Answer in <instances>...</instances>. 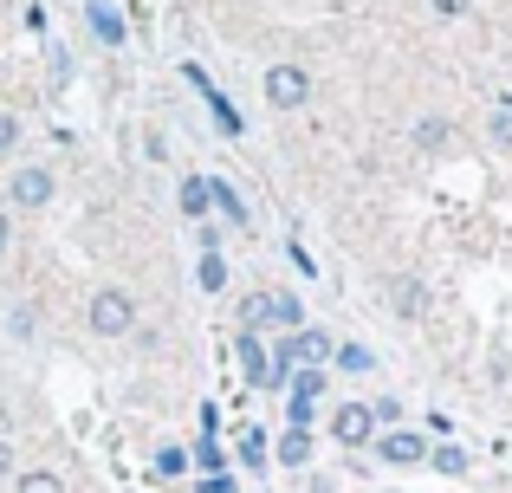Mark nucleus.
<instances>
[{
    "label": "nucleus",
    "mask_w": 512,
    "mask_h": 493,
    "mask_svg": "<svg viewBox=\"0 0 512 493\" xmlns=\"http://www.w3.org/2000/svg\"><path fill=\"white\" fill-rule=\"evenodd\" d=\"M175 202H182V215H188V221H208V215H214V208H208V176H182Z\"/></svg>",
    "instance_id": "f8f14e48"
},
{
    "label": "nucleus",
    "mask_w": 512,
    "mask_h": 493,
    "mask_svg": "<svg viewBox=\"0 0 512 493\" xmlns=\"http://www.w3.org/2000/svg\"><path fill=\"white\" fill-rule=\"evenodd\" d=\"M415 143H422V150H441V143H448V117H422V124H415Z\"/></svg>",
    "instance_id": "5701e85b"
},
{
    "label": "nucleus",
    "mask_w": 512,
    "mask_h": 493,
    "mask_svg": "<svg viewBox=\"0 0 512 493\" xmlns=\"http://www.w3.org/2000/svg\"><path fill=\"white\" fill-rule=\"evenodd\" d=\"M195 493H240V487L227 481V474H201V487H195Z\"/></svg>",
    "instance_id": "2f4dec72"
},
{
    "label": "nucleus",
    "mask_w": 512,
    "mask_h": 493,
    "mask_svg": "<svg viewBox=\"0 0 512 493\" xmlns=\"http://www.w3.org/2000/svg\"><path fill=\"white\" fill-rule=\"evenodd\" d=\"M208 208L227 221V228H247V202H240V189L227 176H208Z\"/></svg>",
    "instance_id": "6e6552de"
},
{
    "label": "nucleus",
    "mask_w": 512,
    "mask_h": 493,
    "mask_svg": "<svg viewBox=\"0 0 512 493\" xmlns=\"http://www.w3.org/2000/svg\"><path fill=\"white\" fill-rule=\"evenodd\" d=\"M389 305H396L402 318H422V279H396V286H389Z\"/></svg>",
    "instance_id": "f3484780"
},
{
    "label": "nucleus",
    "mask_w": 512,
    "mask_h": 493,
    "mask_svg": "<svg viewBox=\"0 0 512 493\" xmlns=\"http://www.w3.org/2000/svg\"><path fill=\"white\" fill-rule=\"evenodd\" d=\"M318 403H305V396H286V429H312Z\"/></svg>",
    "instance_id": "b1692460"
},
{
    "label": "nucleus",
    "mask_w": 512,
    "mask_h": 493,
    "mask_svg": "<svg viewBox=\"0 0 512 493\" xmlns=\"http://www.w3.org/2000/svg\"><path fill=\"white\" fill-rule=\"evenodd\" d=\"M273 461L279 468H305V461H312V429H286L279 448H273Z\"/></svg>",
    "instance_id": "9b49d317"
},
{
    "label": "nucleus",
    "mask_w": 512,
    "mask_h": 493,
    "mask_svg": "<svg viewBox=\"0 0 512 493\" xmlns=\"http://www.w3.org/2000/svg\"><path fill=\"white\" fill-rule=\"evenodd\" d=\"M195 468L201 474H227V455H221V442H214V435H201V442H195Z\"/></svg>",
    "instance_id": "4be33fe9"
},
{
    "label": "nucleus",
    "mask_w": 512,
    "mask_h": 493,
    "mask_svg": "<svg viewBox=\"0 0 512 493\" xmlns=\"http://www.w3.org/2000/svg\"><path fill=\"white\" fill-rule=\"evenodd\" d=\"M370 448H376L383 468H415V461H428V435H415V429H383V435H370Z\"/></svg>",
    "instance_id": "7ed1b4c3"
},
{
    "label": "nucleus",
    "mask_w": 512,
    "mask_h": 493,
    "mask_svg": "<svg viewBox=\"0 0 512 493\" xmlns=\"http://www.w3.org/2000/svg\"><path fill=\"white\" fill-rule=\"evenodd\" d=\"M195 279H201V292H227V260H221V253H201Z\"/></svg>",
    "instance_id": "aec40b11"
},
{
    "label": "nucleus",
    "mask_w": 512,
    "mask_h": 493,
    "mask_svg": "<svg viewBox=\"0 0 512 493\" xmlns=\"http://www.w3.org/2000/svg\"><path fill=\"white\" fill-rule=\"evenodd\" d=\"M13 143H20V117H7V111H0V156H7Z\"/></svg>",
    "instance_id": "c756f323"
},
{
    "label": "nucleus",
    "mask_w": 512,
    "mask_h": 493,
    "mask_svg": "<svg viewBox=\"0 0 512 493\" xmlns=\"http://www.w3.org/2000/svg\"><path fill=\"white\" fill-rule=\"evenodd\" d=\"M85 20H91V33H98V46H111V52L130 39L124 13H117V7H104V0H85Z\"/></svg>",
    "instance_id": "0eeeda50"
},
{
    "label": "nucleus",
    "mask_w": 512,
    "mask_h": 493,
    "mask_svg": "<svg viewBox=\"0 0 512 493\" xmlns=\"http://www.w3.org/2000/svg\"><path fill=\"white\" fill-rule=\"evenodd\" d=\"M428 7H435V13H441V20H461V13H467V7H474V0H428Z\"/></svg>",
    "instance_id": "7c9ffc66"
},
{
    "label": "nucleus",
    "mask_w": 512,
    "mask_h": 493,
    "mask_svg": "<svg viewBox=\"0 0 512 493\" xmlns=\"http://www.w3.org/2000/svg\"><path fill=\"white\" fill-rule=\"evenodd\" d=\"M493 137H500V143H512V111H500V117H493Z\"/></svg>",
    "instance_id": "473e14b6"
},
{
    "label": "nucleus",
    "mask_w": 512,
    "mask_h": 493,
    "mask_svg": "<svg viewBox=\"0 0 512 493\" xmlns=\"http://www.w3.org/2000/svg\"><path fill=\"white\" fill-rule=\"evenodd\" d=\"M156 474H163V481L188 474V448H163V455H156Z\"/></svg>",
    "instance_id": "393cba45"
},
{
    "label": "nucleus",
    "mask_w": 512,
    "mask_h": 493,
    "mask_svg": "<svg viewBox=\"0 0 512 493\" xmlns=\"http://www.w3.org/2000/svg\"><path fill=\"white\" fill-rule=\"evenodd\" d=\"M240 331H273V292H247V305H240Z\"/></svg>",
    "instance_id": "4468645a"
},
{
    "label": "nucleus",
    "mask_w": 512,
    "mask_h": 493,
    "mask_svg": "<svg viewBox=\"0 0 512 493\" xmlns=\"http://www.w3.org/2000/svg\"><path fill=\"white\" fill-rule=\"evenodd\" d=\"M13 493H65V481L52 468H20L13 474Z\"/></svg>",
    "instance_id": "dca6fc26"
},
{
    "label": "nucleus",
    "mask_w": 512,
    "mask_h": 493,
    "mask_svg": "<svg viewBox=\"0 0 512 493\" xmlns=\"http://www.w3.org/2000/svg\"><path fill=\"white\" fill-rule=\"evenodd\" d=\"M305 98H312V72H305V65H273V72H266V104H273V111H299Z\"/></svg>",
    "instance_id": "20e7f679"
},
{
    "label": "nucleus",
    "mask_w": 512,
    "mask_h": 493,
    "mask_svg": "<svg viewBox=\"0 0 512 493\" xmlns=\"http://www.w3.org/2000/svg\"><path fill=\"white\" fill-rule=\"evenodd\" d=\"M286 260H292V266H299V279H312V273H318V260H312V253H305L299 241H292V247H286Z\"/></svg>",
    "instance_id": "cd10ccee"
},
{
    "label": "nucleus",
    "mask_w": 512,
    "mask_h": 493,
    "mask_svg": "<svg viewBox=\"0 0 512 493\" xmlns=\"http://www.w3.org/2000/svg\"><path fill=\"white\" fill-rule=\"evenodd\" d=\"M292 357H299V364H318V370H325V364H331V331L299 325V331H292Z\"/></svg>",
    "instance_id": "1a4fd4ad"
},
{
    "label": "nucleus",
    "mask_w": 512,
    "mask_h": 493,
    "mask_svg": "<svg viewBox=\"0 0 512 493\" xmlns=\"http://www.w3.org/2000/svg\"><path fill=\"white\" fill-rule=\"evenodd\" d=\"M286 390H292V396H305V403H318V396L331 390V377H325L318 364H299V370H292V383H286Z\"/></svg>",
    "instance_id": "2eb2a0df"
},
{
    "label": "nucleus",
    "mask_w": 512,
    "mask_h": 493,
    "mask_svg": "<svg viewBox=\"0 0 512 493\" xmlns=\"http://www.w3.org/2000/svg\"><path fill=\"white\" fill-rule=\"evenodd\" d=\"M195 241H201V253H221V228H214V221H195Z\"/></svg>",
    "instance_id": "bb28decb"
},
{
    "label": "nucleus",
    "mask_w": 512,
    "mask_h": 493,
    "mask_svg": "<svg viewBox=\"0 0 512 493\" xmlns=\"http://www.w3.org/2000/svg\"><path fill=\"white\" fill-rule=\"evenodd\" d=\"M7 325H13V338H33V305H13Z\"/></svg>",
    "instance_id": "c85d7f7f"
},
{
    "label": "nucleus",
    "mask_w": 512,
    "mask_h": 493,
    "mask_svg": "<svg viewBox=\"0 0 512 493\" xmlns=\"http://www.w3.org/2000/svg\"><path fill=\"white\" fill-rule=\"evenodd\" d=\"M7 474H13V448L0 442V481H7Z\"/></svg>",
    "instance_id": "f704fd0d"
},
{
    "label": "nucleus",
    "mask_w": 512,
    "mask_h": 493,
    "mask_svg": "<svg viewBox=\"0 0 512 493\" xmlns=\"http://www.w3.org/2000/svg\"><path fill=\"white\" fill-rule=\"evenodd\" d=\"M428 468L435 474H467V455L454 442H441V448H428Z\"/></svg>",
    "instance_id": "412c9836"
},
{
    "label": "nucleus",
    "mask_w": 512,
    "mask_h": 493,
    "mask_svg": "<svg viewBox=\"0 0 512 493\" xmlns=\"http://www.w3.org/2000/svg\"><path fill=\"white\" fill-rule=\"evenodd\" d=\"M13 247V221H7V208H0V253Z\"/></svg>",
    "instance_id": "72a5a7b5"
},
{
    "label": "nucleus",
    "mask_w": 512,
    "mask_h": 493,
    "mask_svg": "<svg viewBox=\"0 0 512 493\" xmlns=\"http://www.w3.org/2000/svg\"><path fill=\"white\" fill-rule=\"evenodd\" d=\"M331 435H338L344 448H370V435H376V416H370V403H344L338 416H331Z\"/></svg>",
    "instance_id": "39448f33"
},
{
    "label": "nucleus",
    "mask_w": 512,
    "mask_h": 493,
    "mask_svg": "<svg viewBox=\"0 0 512 493\" xmlns=\"http://www.w3.org/2000/svg\"><path fill=\"white\" fill-rule=\"evenodd\" d=\"M240 377H247L253 390H266V344H260V331H240Z\"/></svg>",
    "instance_id": "9d476101"
},
{
    "label": "nucleus",
    "mask_w": 512,
    "mask_h": 493,
    "mask_svg": "<svg viewBox=\"0 0 512 493\" xmlns=\"http://www.w3.org/2000/svg\"><path fill=\"white\" fill-rule=\"evenodd\" d=\"M331 364H338V370H350V377H370V370H376V351H370V344H331Z\"/></svg>",
    "instance_id": "ddd939ff"
},
{
    "label": "nucleus",
    "mask_w": 512,
    "mask_h": 493,
    "mask_svg": "<svg viewBox=\"0 0 512 493\" xmlns=\"http://www.w3.org/2000/svg\"><path fill=\"white\" fill-rule=\"evenodd\" d=\"M305 325V305L292 292H273V331H299Z\"/></svg>",
    "instance_id": "a211bd4d"
},
{
    "label": "nucleus",
    "mask_w": 512,
    "mask_h": 493,
    "mask_svg": "<svg viewBox=\"0 0 512 493\" xmlns=\"http://www.w3.org/2000/svg\"><path fill=\"white\" fill-rule=\"evenodd\" d=\"M182 78H188V85H195V91H201V104H208V111H214V124H221V137H247V117H240V111H234V98H227V91H221V85H214V78H208V72H201V65H195V59H188V65H182Z\"/></svg>",
    "instance_id": "f03ea898"
},
{
    "label": "nucleus",
    "mask_w": 512,
    "mask_h": 493,
    "mask_svg": "<svg viewBox=\"0 0 512 493\" xmlns=\"http://www.w3.org/2000/svg\"><path fill=\"white\" fill-rule=\"evenodd\" d=\"M370 416H376V429H402V403H396V396H383V403H370Z\"/></svg>",
    "instance_id": "a878e982"
},
{
    "label": "nucleus",
    "mask_w": 512,
    "mask_h": 493,
    "mask_svg": "<svg viewBox=\"0 0 512 493\" xmlns=\"http://www.w3.org/2000/svg\"><path fill=\"white\" fill-rule=\"evenodd\" d=\"M240 461H247L253 474H260L266 461H273V448H266V435H260V429H240Z\"/></svg>",
    "instance_id": "6ab92c4d"
},
{
    "label": "nucleus",
    "mask_w": 512,
    "mask_h": 493,
    "mask_svg": "<svg viewBox=\"0 0 512 493\" xmlns=\"http://www.w3.org/2000/svg\"><path fill=\"white\" fill-rule=\"evenodd\" d=\"M7 202L13 208H46L52 202V169H39V163H26L20 176H13V189H7Z\"/></svg>",
    "instance_id": "423d86ee"
},
{
    "label": "nucleus",
    "mask_w": 512,
    "mask_h": 493,
    "mask_svg": "<svg viewBox=\"0 0 512 493\" xmlns=\"http://www.w3.org/2000/svg\"><path fill=\"white\" fill-rule=\"evenodd\" d=\"M85 318H91L98 338H124V331H137V299H130L124 286H98L91 305H85Z\"/></svg>",
    "instance_id": "f257e3e1"
}]
</instances>
